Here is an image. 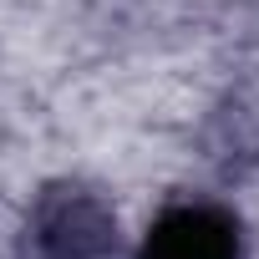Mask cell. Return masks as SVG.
Masks as SVG:
<instances>
[{
	"label": "cell",
	"mask_w": 259,
	"mask_h": 259,
	"mask_svg": "<svg viewBox=\"0 0 259 259\" xmlns=\"http://www.w3.org/2000/svg\"><path fill=\"white\" fill-rule=\"evenodd\" d=\"M117 249V213L81 183H56L31 203L26 259H107Z\"/></svg>",
	"instance_id": "1"
},
{
	"label": "cell",
	"mask_w": 259,
	"mask_h": 259,
	"mask_svg": "<svg viewBox=\"0 0 259 259\" xmlns=\"http://www.w3.org/2000/svg\"><path fill=\"white\" fill-rule=\"evenodd\" d=\"M138 259H244V234L229 208L193 198L163 208L148 224Z\"/></svg>",
	"instance_id": "2"
}]
</instances>
